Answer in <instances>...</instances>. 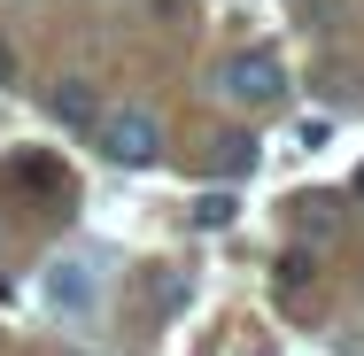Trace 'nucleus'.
<instances>
[{
    "mask_svg": "<svg viewBox=\"0 0 364 356\" xmlns=\"http://www.w3.org/2000/svg\"><path fill=\"white\" fill-rule=\"evenodd\" d=\"M0 85H16V47L0 39Z\"/></svg>",
    "mask_w": 364,
    "mask_h": 356,
    "instance_id": "10",
    "label": "nucleus"
},
{
    "mask_svg": "<svg viewBox=\"0 0 364 356\" xmlns=\"http://www.w3.org/2000/svg\"><path fill=\"white\" fill-rule=\"evenodd\" d=\"M93 140H101V155L109 163H124V171H140V163H155L163 155V117L155 109H101V124H93Z\"/></svg>",
    "mask_w": 364,
    "mask_h": 356,
    "instance_id": "1",
    "label": "nucleus"
},
{
    "mask_svg": "<svg viewBox=\"0 0 364 356\" xmlns=\"http://www.w3.org/2000/svg\"><path fill=\"white\" fill-rule=\"evenodd\" d=\"M218 85L232 93V101L264 109V101H279V93H287V70H279V55H264V47H240V55L218 70Z\"/></svg>",
    "mask_w": 364,
    "mask_h": 356,
    "instance_id": "2",
    "label": "nucleus"
},
{
    "mask_svg": "<svg viewBox=\"0 0 364 356\" xmlns=\"http://www.w3.org/2000/svg\"><path fill=\"white\" fill-rule=\"evenodd\" d=\"M16 178H23V186H63V163H55V155H23Z\"/></svg>",
    "mask_w": 364,
    "mask_h": 356,
    "instance_id": "8",
    "label": "nucleus"
},
{
    "mask_svg": "<svg viewBox=\"0 0 364 356\" xmlns=\"http://www.w3.org/2000/svg\"><path fill=\"white\" fill-rule=\"evenodd\" d=\"M194 225H202V232L232 225V194H202V202H194Z\"/></svg>",
    "mask_w": 364,
    "mask_h": 356,
    "instance_id": "9",
    "label": "nucleus"
},
{
    "mask_svg": "<svg viewBox=\"0 0 364 356\" xmlns=\"http://www.w3.org/2000/svg\"><path fill=\"white\" fill-rule=\"evenodd\" d=\"M357 202H364V171H357Z\"/></svg>",
    "mask_w": 364,
    "mask_h": 356,
    "instance_id": "11",
    "label": "nucleus"
},
{
    "mask_svg": "<svg viewBox=\"0 0 364 356\" xmlns=\"http://www.w3.org/2000/svg\"><path fill=\"white\" fill-rule=\"evenodd\" d=\"M47 302H55V310H70V318H85V310H93V264H85V256L47 264Z\"/></svg>",
    "mask_w": 364,
    "mask_h": 356,
    "instance_id": "4",
    "label": "nucleus"
},
{
    "mask_svg": "<svg viewBox=\"0 0 364 356\" xmlns=\"http://www.w3.org/2000/svg\"><path fill=\"white\" fill-rule=\"evenodd\" d=\"M287 225H294L302 248H326V240L341 232V202H333V194H294V202H287Z\"/></svg>",
    "mask_w": 364,
    "mask_h": 356,
    "instance_id": "3",
    "label": "nucleus"
},
{
    "mask_svg": "<svg viewBox=\"0 0 364 356\" xmlns=\"http://www.w3.org/2000/svg\"><path fill=\"white\" fill-rule=\"evenodd\" d=\"M47 109H55L63 124H85V132L101 124V93H93L85 77H55V85H47Z\"/></svg>",
    "mask_w": 364,
    "mask_h": 356,
    "instance_id": "5",
    "label": "nucleus"
},
{
    "mask_svg": "<svg viewBox=\"0 0 364 356\" xmlns=\"http://www.w3.org/2000/svg\"><path fill=\"white\" fill-rule=\"evenodd\" d=\"M272 286H279V294H310V256H302V248H294V256H279Z\"/></svg>",
    "mask_w": 364,
    "mask_h": 356,
    "instance_id": "7",
    "label": "nucleus"
},
{
    "mask_svg": "<svg viewBox=\"0 0 364 356\" xmlns=\"http://www.w3.org/2000/svg\"><path fill=\"white\" fill-rule=\"evenodd\" d=\"M218 171H225V178H248V171H256V147H248V132H225V140H218Z\"/></svg>",
    "mask_w": 364,
    "mask_h": 356,
    "instance_id": "6",
    "label": "nucleus"
}]
</instances>
